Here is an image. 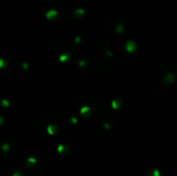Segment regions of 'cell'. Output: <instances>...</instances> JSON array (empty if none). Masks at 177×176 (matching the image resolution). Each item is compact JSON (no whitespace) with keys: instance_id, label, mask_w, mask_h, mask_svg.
Segmentation results:
<instances>
[{"instance_id":"obj_2","label":"cell","mask_w":177,"mask_h":176,"mask_svg":"<svg viewBox=\"0 0 177 176\" xmlns=\"http://www.w3.org/2000/svg\"><path fill=\"white\" fill-rule=\"evenodd\" d=\"M135 48H136V45H135V42H134L133 41L128 42L127 44V49L128 50V51L133 52L134 50H135Z\"/></svg>"},{"instance_id":"obj_4","label":"cell","mask_w":177,"mask_h":176,"mask_svg":"<svg viewBox=\"0 0 177 176\" xmlns=\"http://www.w3.org/2000/svg\"><path fill=\"white\" fill-rule=\"evenodd\" d=\"M85 14V10L83 9H76V12H75V16L79 15V16H83Z\"/></svg>"},{"instance_id":"obj_3","label":"cell","mask_w":177,"mask_h":176,"mask_svg":"<svg viewBox=\"0 0 177 176\" xmlns=\"http://www.w3.org/2000/svg\"><path fill=\"white\" fill-rule=\"evenodd\" d=\"M115 29H116L117 32H122V31L124 30V26H123L122 23H118L116 24V26H115Z\"/></svg>"},{"instance_id":"obj_1","label":"cell","mask_w":177,"mask_h":176,"mask_svg":"<svg viewBox=\"0 0 177 176\" xmlns=\"http://www.w3.org/2000/svg\"><path fill=\"white\" fill-rule=\"evenodd\" d=\"M46 17H47L48 20L50 21H54L56 18H58V12L53 9H51L50 10H48L47 14H46Z\"/></svg>"}]
</instances>
